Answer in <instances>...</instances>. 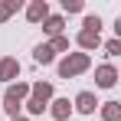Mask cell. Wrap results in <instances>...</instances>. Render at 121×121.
Instances as JSON below:
<instances>
[{
	"label": "cell",
	"mask_w": 121,
	"mask_h": 121,
	"mask_svg": "<svg viewBox=\"0 0 121 121\" xmlns=\"http://www.w3.org/2000/svg\"><path fill=\"white\" fill-rule=\"evenodd\" d=\"M23 95H26V88H23V85L10 88V92H7V108H10V111H17V101H20Z\"/></svg>",
	"instance_id": "cell-1"
},
{
	"label": "cell",
	"mask_w": 121,
	"mask_h": 121,
	"mask_svg": "<svg viewBox=\"0 0 121 121\" xmlns=\"http://www.w3.org/2000/svg\"><path fill=\"white\" fill-rule=\"evenodd\" d=\"M82 65H85V59H82V56H79V59H72V62H65V65H62V75H69V72H79Z\"/></svg>",
	"instance_id": "cell-2"
},
{
	"label": "cell",
	"mask_w": 121,
	"mask_h": 121,
	"mask_svg": "<svg viewBox=\"0 0 121 121\" xmlns=\"http://www.w3.org/2000/svg\"><path fill=\"white\" fill-rule=\"evenodd\" d=\"M79 108L82 111H92V108H95V98H92V95H79Z\"/></svg>",
	"instance_id": "cell-3"
},
{
	"label": "cell",
	"mask_w": 121,
	"mask_h": 121,
	"mask_svg": "<svg viewBox=\"0 0 121 121\" xmlns=\"http://www.w3.org/2000/svg\"><path fill=\"white\" fill-rule=\"evenodd\" d=\"M98 82H101V85H111V82H115V72H111V69H101V72H98Z\"/></svg>",
	"instance_id": "cell-4"
},
{
	"label": "cell",
	"mask_w": 121,
	"mask_h": 121,
	"mask_svg": "<svg viewBox=\"0 0 121 121\" xmlns=\"http://www.w3.org/2000/svg\"><path fill=\"white\" fill-rule=\"evenodd\" d=\"M13 72H17V62H3V65H0V75H3V79H10Z\"/></svg>",
	"instance_id": "cell-5"
},
{
	"label": "cell",
	"mask_w": 121,
	"mask_h": 121,
	"mask_svg": "<svg viewBox=\"0 0 121 121\" xmlns=\"http://www.w3.org/2000/svg\"><path fill=\"white\" fill-rule=\"evenodd\" d=\"M36 59H39V62H49V59H52V49L39 46V49H36Z\"/></svg>",
	"instance_id": "cell-6"
},
{
	"label": "cell",
	"mask_w": 121,
	"mask_h": 121,
	"mask_svg": "<svg viewBox=\"0 0 121 121\" xmlns=\"http://www.w3.org/2000/svg\"><path fill=\"white\" fill-rule=\"evenodd\" d=\"M69 115V101H56V118H65Z\"/></svg>",
	"instance_id": "cell-7"
},
{
	"label": "cell",
	"mask_w": 121,
	"mask_h": 121,
	"mask_svg": "<svg viewBox=\"0 0 121 121\" xmlns=\"http://www.w3.org/2000/svg\"><path fill=\"white\" fill-rule=\"evenodd\" d=\"M105 118H108V121H115V118H118V108H115V105H111V108H105Z\"/></svg>",
	"instance_id": "cell-8"
},
{
	"label": "cell",
	"mask_w": 121,
	"mask_h": 121,
	"mask_svg": "<svg viewBox=\"0 0 121 121\" xmlns=\"http://www.w3.org/2000/svg\"><path fill=\"white\" fill-rule=\"evenodd\" d=\"M43 13H46V7H33V10H30V17H33V20H39Z\"/></svg>",
	"instance_id": "cell-9"
},
{
	"label": "cell",
	"mask_w": 121,
	"mask_h": 121,
	"mask_svg": "<svg viewBox=\"0 0 121 121\" xmlns=\"http://www.w3.org/2000/svg\"><path fill=\"white\" fill-rule=\"evenodd\" d=\"M13 121H23V118H13Z\"/></svg>",
	"instance_id": "cell-10"
}]
</instances>
